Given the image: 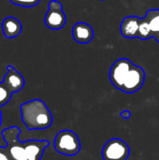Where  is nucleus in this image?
<instances>
[{"label":"nucleus","mask_w":159,"mask_h":160,"mask_svg":"<svg viewBox=\"0 0 159 160\" xmlns=\"http://www.w3.org/2000/svg\"><path fill=\"white\" fill-rule=\"evenodd\" d=\"M110 81L118 90L133 94L138 92L145 82L144 69L127 58H119L110 69Z\"/></svg>","instance_id":"nucleus-1"},{"label":"nucleus","mask_w":159,"mask_h":160,"mask_svg":"<svg viewBox=\"0 0 159 160\" xmlns=\"http://www.w3.org/2000/svg\"><path fill=\"white\" fill-rule=\"evenodd\" d=\"M120 32L126 38L147 40L154 38L159 43V8H151L143 18L127 16L120 24Z\"/></svg>","instance_id":"nucleus-2"},{"label":"nucleus","mask_w":159,"mask_h":160,"mask_svg":"<svg viewBox=\"0 0 159 160\" xmlns=\"http://www.w3.org/2000/svg\"><path fill=\"white\" fill-rule=\"evenodd\" d=\"M22 120L29 130L46 129L52 124V115L41 99H33L21 105Z\"/></svg>","instance_id":"nucleus-3"},{"label":"nucleus","mask_w":159,"mask_h":160,"mask_svg":"<svg viewBox=\"0 0 159 160\" xmlns=\"http://www.w3.org/2000/svg\"><path fill=\"white\" fill-rule=\"evenodd\" d=\"M53 145L56 152L67 157L77 156L82 147L78 135L70 129L60 131L55 136Z\"/></svg>","instance_id":"nucleus-4"},{"label":"nucleus","mask_w":159,"mask_h":160,"mask_svg":"<svg viewBox=\"0 0 159 160\" xmlns=\"http://www.w3.org/2000/svg\"><path fill=\"white\" fill-rule=\"evenodd\" d=\"M22 130L17 127H10L2 131V137L7 142V149L13 160H28L26 155V142H20Z\"/></svg>","instance_id":"nucleus-5"},{"label":"nucleus","mask_w":159,"mask_h":160,"mask_svg":"<svg viewBox=\"0 0 159 160\" xmlns=\"http://www.w3.org/2000/svg\"><path fill=\"white\" fill-rule=\"evenodd\" d=\"M101 155L103 160H127L130 148L125 141L113 138L105 143Z\"/></svg>","instance_id":"nucleus-6"},{"label":"nucleus","mask_w":159,"mask_h":160,"mask_svg":"<svg viewBox=\"0 0 159 160\" xmlns=\"http://www.w3.org/2000/svg\"><path fill=\"white\" fill-rule=\"evenodd\" d=\"M44 22L47 27L52 30H58L65 26L67 16L63 10V5L57 0L50 1L48 11L44 17Z\"/></svg>","instance_id":"nucleus-7"},{"label":"nucleus","mask_w":159,"mask_h":160,"mask_svg":"<svg viewBox=\"0 0 159 160\" xmlns=\"http://www.w3.org/2000/svg\"><path fill=\"white\" fill-rule=\"evenodd\" d=\"M2 82L12 94L21 91L24 86V79L22 75L10 65L7 66V72L4 76Z\"/></svg>","instance_id":"nucleus-8"},{"label":"nucleus","mask_w":159,"mask_h":160,"mask_svg":"<svg viewBox=\"0 0 159 160\" xmlns=\"http://www.w3.org/2000/svg\"><path fill=\"white\" fill-rule=\"evenodd\" d=\"M72 37L73 39L78 43H89L94 38V29L90 24L86 22H76L72 27Z\"/></svg>","instance_id":"nucleus-9"},{"label":"nucleus","mask_w":159,"mask_h":160,"mask_svg":"<svg viewBox=\"0 0 159 160\" xmlns=\"http://www.w3.org/2000/svg\"><path fill=\"white\" fill-rule=\"evenodd\" d=\"M2 31L7 38H14L22 32L21 22L14 17H7L2 22Z\"/></svg>","instance_id":"nucleus-10"},{"label":"nucleus","mask_w":159,"mask_h":160,"mask_svg":"<svg viewBox=\"0 0 159 160\" xmlns=\"http://www.w3.org/2000/svg\"><path fill=\"white\" fill-rule=\"evenodd\" d=\"M12 93L3 84L0 82V107L6 105L11 98Z\"/></svg>","instance_id":"nucleus-11"},{"label":"nucleus","mask_w":159,"mask_h":160,"mask_svg":"<svg viewBox=\"0 0 159 160\" xmlns=\"http://www.w3.org/2000/svg\"><path fill=\"white\" fill-rule=\"evenodd\" d=\"M9 1L16 6L24 7V8L34 7L40 2V0H9Z\"/></svg>","instance_id":"nucleus-12"},{"label":"nucleus","mask_w":159,"mask_h":160,"mask_svg":"<svg viewBox=\"0 0 159 160\" xmlns=\"http://www.w3.org/2000/svg\"><path fill=\"white\" fill-rule=\"evenodd\" d=\"M0 160H13L7 147H0Z\"/></svg>","instance_id":"nucleus-13"},{"label":"nucleus","mask_w":159,"mask_h":160,"mask_svg":"<svg viewBox=\"0 0 159 160\" xmlns=\"http://www.w3.org/2000/svg\"><path fill=\"white\" fill-rule=\"evenodd\" d=\"M120 116H121L122 118H124V119H129V118L131 117V112H130L129 111L126 110V111H123V112L120 113Z\"/></svg>","instance_id":"nucleus-14"},{"label":"nucleus","mask_w":159,"mask_h":160,"mask_svg":"<svg viewBox=\"0 0 159 160\" xmlns=\"http://www.w3.org/2000/svg\"><path fill=\"white\" fill-rule=\"evenodd\" d=\"M1 123H2V113L0 112V127H1Z\"/></svg>","instance_id":"nucleus-15"},{"label":"nucleus","mask_w":159,"mask_h":160,"mask_svg":"<svg viewBox=\"0 0 159 160\" xmlns=\"http://www.w3.org/2000/svg\"><path fill=\"white\" fill-rule=\"evenodd\" d=\"M99 1H105V0H99Z\"/></svg>","instance_id":"nucleus-16"}]
</instances>
